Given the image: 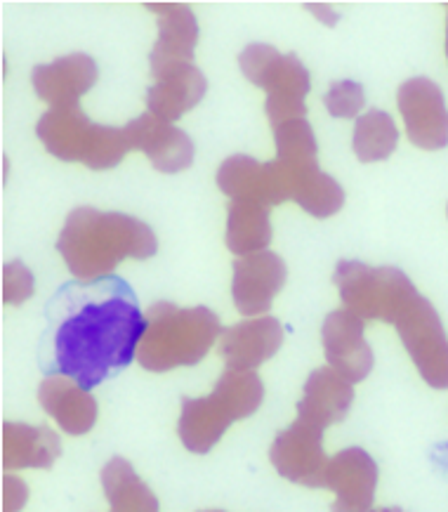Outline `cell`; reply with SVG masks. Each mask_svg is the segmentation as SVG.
<instances>
[{"mask_svg":"<svg viewBox=\"0 0 448 512\" xmlns=\"http://www.w3.org/2000/svg\"><path fill=\"white\" fill-rule=\"evenodd\" d=\"M43 369L92 390L137 357L144 314L133 288L118 277L69 281L45 307Z\"/></svg>","mask_w":448,"mask_h":512,"instance_id":"obj_1","label":"cell"},{"mask_svg":"<svg viewBox=\"0 0 448 512\" xmlns=\"http://www.w3.org/2000/svg\"><path fill=\"white\" fill-rule=\"evenodd\" d=\"M57 251L76 279L97 281L109 277L125 258H154L158 241L142 220L81 206L64 222Z\"/></svg>","mask_w":448,"mask_h":512,"instance_id":"obj_2","label":"cell"},{"mask_svg":"<svg viewBox=\"0 0 448 512\" xmlns=\"http://www.w3.org/2000/svg\"><path fill=\"white\" fill-rule=\"evenodd\" d=\"M144 333L137 361L144 371H173L196 366L222 336L220 319L208 307L182 310L173 303H154L144 312Z\"/></svg>","mask_w":448,"mask_h":512,"instance_id":"obj_3","label":"cell"},{"mask_svg":"<svg viewBox=\"0 0 448 512\" xmlns=\"http://www.w3.org/2000/svg\"><path fill=\"white\" fill-rule=\"evenodd\" d=\"M265 399V385L255 371L227 369L208 397L182 399L180 432L191 454H208L236 420L253 416Z\"/></svg>","mask_w":448,"mask_h":512,"instance_id":"obj_4","label":"cell"},{"mask_svg":"<svg viewBox=\"0 0 448 512\" xmlns=\"http://www.w3.org/2000/svg\"><path fill=\"white\" fill-rule=\"evenodd\" d=\"M38 140L57 159L83 163L92 170H109L133 152V142L125 128L97 126L88 121L78 104L45 111L36 126Z\"/></svg>","mask_w":448,"mask_h":512,"instance_id":"obj_5","label":"cell"},{"mask_svg":"<svg viewBox=\"0 0 448 512\" xmlns=\"http://www.w3.org/2000/svg\"><path fill=\"white\" fill-rule=\"evenodd\" d=\"M239 67L250 83L267 93V116L272 128L307 116L309 71L295 55H281L265 43H253L239 55Z\"/></svg>","mask_w":448,"mask_h":512,"instance_id":"obj_6","label":"cell"},{"mask_svg":"<svg viewBox=\"0 0 448 512\" xmlns=\"http://www.w3.org/2000/svg\"><path fill=\"white\" fill-rule=\"evenodd\" d=\"M342 305L366 321L394 324L401 307L415 291L397 267H368L359 260H340L333 274Z\"/></svg>","mask_w":448,"mask_h":512,"instance_id":"obj_7","label":"cell"},{"mask_svg":"<svg viewBox=\"0 0 448 512\" xmlns=\"http://www.w3.org/2000/svg\"><path fill=\"white\" fill-rule=\"evenodd\" d=\"M392 326H397L401 343L425 383L434 390H448V338L430 300L413 293Z\"/></svg>","mask_w":448,"mask_h":512,"instance_id":"obj_8","label":"cell"},{"mask_svg":"<svg viewBox=\"0 0 448 512\" xmlns=\"http://www.w3.org/2000/svg\"><path fill=\"white\" fill-rule=\"evenodd\" d=\"M298 185V173L279 159L260 163L253 156H229L217 170V187L229 199L255 201L265 206H279L291 201Z\"/></svg>","mask_w":448,"mask_h":512,"instance_id":"obj_9","label":"cell"},{"mask_svg":"<svg viewBox=\"0 0 448 512\" xmlns=\"http://www.w3.org/2000/svg\"><path fill=\"white\" fill-rule=\"evenodd\" d=\"M269 458L281 477L302 487H326V470L331 458L324 451V428L319 425L298 418L291 428L276 435Z\"/></svg>","mask_w":448,"mask_h":512,"instance_id":"obj_10","label":"cell"},{"mask_svg":"<svg viewBox=\"0 0 448 512\" xmlns=\"http://www.w3.org/2000/svg\"><path fill=\"white\" fill-rule=\"evenodd\" d=\"M399 111L404 116L406 135L418 149H444L448 144V109L441 88L430 78H411L401 83Z\"/></svg>","mask_w":448,"mask_h":512,"instance_id":"obj_11","label":"cell"},{"mask_svg":"<svg viewBox=\"0 0 448 512\" xmlns=\"http://www.w3.org/2000/svg\"><path fill=\"white\" fill-rule=\"evenodd\" d=\"M288 269L281 255L260 251L241 255L234 260L232 295L236 310L246 317L267 314L272 310L274 298L286 284Z\"/></svg>","mask_w":448,"mask_h":512,"instance_id":"obj_12","label":"cell"},{"mask_svg":"<svg viewBox=\"0 0 448 512\" xmlns=\"http://www.w3.org/2000/svg\"><path fill=\"white\" fill-rule=\"evenodd\" d=\"M366 319L349 312L347 307L335 310L326 317L321 338L328 366H333L349 383H361L373 371V350L364 336Z\"/></svg>","mask_w":448,"mask_h":512,"instance_id":"obj_13","label":"cell"},{"mask_svg":"<svg viewBox=\"0 0 448 512\" xmlns=\"http://www.w3.org/2000/svg\"><path fill=\"white\" fill-rule=\"evenodd\" d=\"M125 130H128L133 149L144 152L158 173H182L194 161V142L189 140V135L151 111L130 121Z\"/></svg>","mask_w":448,"mask_h":512,"instance_id":"obj_14","label":"cell"},{"mask_svg":"<svg viewBox=\"0 0 448 512\" xmlns=\"http://www.w3.org/2000/svg\"><path fill=\"white\" fill-rule=\"evenodd\" d=\"M326 487L335 494V512L371 510L378 487V465L359 446L340 451L328 461Z\"/></svg>","mask_w":448,"mask_h":512,"instance_id":"obj_15","label":"cell"},{"mask_svg":"<svg viewBox=\"0 0 448 512\" xmlns=\"http://www.w3.org/2000/svg\"><path fill=\"white\" fill-rule=\"evenodd\" d=\"M147 10H154L158 15V41L149 57L151 74L177 67V64H194L199 22L189 5L147 3Z\"/></svg>","mask_w":448,"mask_h":512,"instance_id":"obj_16","label":"cell"},{"mask_svg":"<svg viewBox=\"0 0 448 512\" xmlns=\"http://www.w3.org/2000/svg\"><path fill=\"white\" fill-rule=\"evenodd\" d=\"M283 345V326L274 317L241 321L220 336V354L227 369L255 371Z\"/></svg>","mask_w":448,"mask_h":512,"instance_id":"obj_17","label":"cell"},{"mask_svg":"<svg viewBox=\"0 0 448 512\" xmlns=\"http://www.w3.org/2000/svg\"><path fill=\"white\" fill-rule=\"evenodd\" d=\"M97 76L100 71H97L95 59L83 52H74V55L36 67L31 74V83H34L38 97L48 102L52 109H57L78 104V100L97 83Z\"/></svg>","mask_w":448,"mask_h":512,"instance_id":"obj_18","label":"cell"},{"mask_svg":"<svg viewBox=\"0 0 448 512\" xmlns=\"http://www.w3.org/2000/svg\"><path fill=\"white\" fill-rule=\"evenodd\" d=\"M151 76L154 85L147 90V107L151 114L168 123L182 118L206 97L208 81L196 64H177Z\"/></svg>","mask_w":448,"mask_h":512,"instance_id":"obj_19","label":"cell"},{"mask_svg":"<svg viewBox=\"0 0 448 512\" xmlns=\"http://www.w3.org/2000/svg\"><path fill=\"white\" fill-rule=\"evenodd\" d=\"M38 402L67 435L78 437L95 428L97 402L74 378L52 373L38 387Z\"/></svg>","mask_w":448,"mask_h":512,"instance_id":"obj_20","label":"cell"},{"mask_svg":"<svg viewBox=\"0 0 448 512\" xmlns=\"http://www.w3.org/2000/svg\"><path fill=\"white\" fill-rule=\"evenodd\" d=\"M354 383L340 376L333 366L316 369L305 383V395L298 404V418L309 423L328 428V425L340 423L347 418L354 402Z\"/></svg>","mask_w":448,"mask_h":512,"instance_id":"obj_21","label":"cell"},{"mask_svg":"<svg viewBox=\"0 0 448 512\" xmlns=\"http://www.w3.org/2000/svg\"><path fill=\"white\" fill-rule=\"evenodd\" d=\"M62 454V442L57 432L45 425L31 428L22 423L3 425V468L22 470V468H52Z\"/></svg>","mask_w":448,"mask_h":512,"instance_id":"obj_22","label":"cell"},{"mask_svg":"<svg viewBox=\"0 0 448 512\" xmlns=\"http://www.w3.org/2000/svg\"><path fill=\"white\" fill-rule=\"evenodd\" d=\"M265 203L232 199L227 213V248L236 258L267 251L272 241V222Z\"/></svg>","mask_w":448,"mask_h":512,"instance_id":"obj_23","label":"cell"},{"mask_svg":"<svg viewBox=\"0 0 448 512\" xmlns=\"http://www.w3.org/2000/svg\"><path fill=\"white\" fill-rule=\"evenodd\" d=\"M102 484L114 512H156L158 501L125 458H111L102 470Z\"/></svg>","mask_w":448,"mask_h":512,"instance_id":"obj_24","label":"cell"},{"mask_svg":"<svg viewBox=\"0 0 448 512\" xmlns=\"http://www.w3.org/2000/svg\"><path fill=\"white\" fill-rule=\"evenodd\" d=\"M399 144V130L392 116L380 109H371L357 118L354 126V154L361 163H375L390 159Z\"/></svg>","mask_w":448,"mask_h":512,"instance_id":"obj_25","label":"cell"},{"mask_svg":"<svg viewBox=\"0 0 448 512\" xmlns=\"http://www.w3.org/2000/svg\"><path fill=\"white\" fill-rule=\"evenodd\" d=\"M293 201L298 203L305 213L324 220L331 218V215H335L342 206H345V192H342V187L331 175L314 168L298 175Z\"/></svg>","mask_w":448,"mask_h":512,"instance_id":"obj_26","label":"cell"},{"mask_svg":"<svg viewBox=\"0 0 448 512\" xmlns=\"http://www.w3.org/2000/svg\"><path fill=\"white\" fill-rule=\"evenodd\" d=\"M272 130L276 142V159L293 170L319 168V163H316V137L307 118H295V121L281 123V126Z\"/></svg>","mask_w":448,"mask_h":512,"instance_id":"obj_27","label":"cell"},{"mask_svg":"<svg viewBox=\"0 0 448 512\" xmlns=\"http://www.w3.org/2000/svg\"><path fill=\"white\" fill-rule=\"evenodd\" d=\"M324 104L333 118H357L366 104L364 88L354 81H338L326 93Z\"/></svg>","mask_w":448,"mask_h":512,"instance_id":"obj_28","label":"cell"},{"mask_svg":"<svg viewBox=\"0 0 448 512\" xmlns=\"http://www.w3.org/2000/svg\"><path fill=\"white\" fill-rule=\"evenodd\" d=\"M34 295V274L22 260H12L3 267V303L22 305Z\"/></svg>","mask_w":448,"mask_h":512,"instance_id":"obj_29","label":"cell"},{"mask_svg":"<svg viewBox=\"0 0 448 512\" xmlns=\"http://www.w3.org/2000/svg\"><path fill=\"white\" fill-rule=\"evenodd\" d=\"M26 496H29V491H26L22 479L10 477V475L3 477V510L5 512L22 510L26 503Z\"/></svg>","mask_w":448,"mask_h":512,"instance_id":"obj_30","label":"cell"},{"mask_svg":"<svg viewBox=\"0 0 448 512\" xmlns=\"http://www.w3.org/2000/svg\"><path fill=\"white\" fill-rule=\"evenodd\" d=\"M307 10H312L314 12V17H319L321 22H324L326 26H333V24H338V15H335V12L328 8V5H321V3H309L307 5Z\"/></svg>","mask_w":448,"mask_h":512,"instance_id":"obj_31","label":"cell"},{"mask_svg":"<svg viewBox=\"0 0 448 512\" xmlns=\"http://www.w3.org/2000/svg\"><path fill=\"white\" fill-rule=\"evenodd\" d=\"M446 57H448V19H446Z\"/></svg>","mask_w":448,"mask_h":512,"instance_id":"obj_32","label":"cell"}]
</instances>
